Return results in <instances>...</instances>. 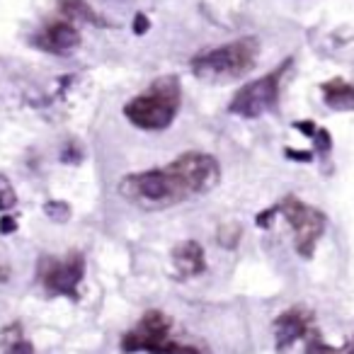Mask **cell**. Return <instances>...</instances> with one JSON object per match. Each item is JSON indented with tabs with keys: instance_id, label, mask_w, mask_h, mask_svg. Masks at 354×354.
I'll return each instance as SVG.
<instances>
[{
	"instance_id": "obj_1",
	"label": "cell",
	"mask_w": 354,
	"mask_h": 354,
	"mask_svg": "<svg viewBox=\"0 0 354 354\" xmlns=\"http://www.w3.org/2000/svg\"><path fill=\"white\" fill-rule=\"evenodd\" d=\"M219 182V160L201 151H187L165 168L124 175L117 190L129 204L144 211H160L206 195Z\"/></svg>"
},
{
	"instance_id": "obj_2",
	"label": "cell",
	"mask_w": 354,
	"mask_h": 354,
	"mask_svg": "<svg viewBox=\"0 0 354 354\" xmlns=\"http://www.w3.org/2000/svg\"><path fill=\"white\" fill-rule=\"evenodd\" d=\"M260 39L255 36H243V39L228 41L221 47L199 52L190 61V68L197 80L209 82V85H221L238 78L247 76L255 68L257 56H260Z\"/></svg>"
},
{
	"instance_id": "obj_3",
	"label": "cell",
	"mask_w": 354,
	"mask_h": 354,
	"mask_svg": "<svg viewBox=\"0 0 354 354\" xmlns=\"http://www.w3.org/2000/svg\"><path fill=\"white\" fill-rule=\"evenodd\" d=\"M182 107V87L175 76L155 78L141 95L124 104V117L144 131H163L175 122Z\"/></svg>"
},
{
	"instance_id": "obj_4",
	"label": "cell",
	"mask_w": 354,
	"mask_h": 354,
	"mask_svg": "<svg viewBox=\"0 0 354 354\" xmlns=\"http://www.w3.org/2000/svg\"><path fill=\"white\" fill-rule=\"evenodd\" d=\"M277 214L284 216L289 226L294 231V247L301 257H311L318 245L320 236L325 231V214L316 206H308L306 201L296 199V197H284L277 206Z\"/></svg>"
},
{
	"instance_id": "obj_5",
	"label": "cell",
	"mask_w": 354,
	"mask_h": 354,
	"mask_svg": "<svg viewBox=\"0 0 354 354\" xmlns=\"http://www.w3.org/2000/svg\"><path fill=\"white\" fill-rule=\"evenodd\" d=\"M289 66H291V58H287L282 66L274 68V71L267 73V76H262V78H257V80L243 85L241 90L233 95L228 109L243 119H257V117H262V114H267L269 109H274L279 102L282 76L289 71Z\"/></svg>"
},
{
	"instance_id": "obj_6",
	"label": "cell",
	"mask_w": 354,
	"mask_h": 354,
	"mask_svg": "<svg viewBox=\"0 0 354 354\" xmlns=\"http://www.w3.org/2000/svg\"><path fill=\"white\" fill-rule=\"evenodd\" d=\"M170 342V318L158 311L151 308L141 316V320L122 335V347L124 354H136V352H148V354H163L165 344Z\"/></svg>"
},
{
	"instance_id": "obj_7",
	"label": "cell",
	"mask_w": 354,
	"mask_h": 354,
	"mask_svg": "<svg viewBox=\"0 0 354 354\" xmlns=\"http://www.w3.org/2000/svg\"><path fill=\"white\" fill-rule=\"evenodd\" d=\"M41 284L44 289L56 296H78V284L85 277V257L78 250H73L63 260H54V257H44L41 260Z\"/></svg>"
},
{
	"instance_id": "obj_8",
	"label": "cell",
	"mask_w": 354,
	"mask_h": 354,
	"mask_svg": "<svg viewBox=\"0 0 354 354\" xmlns=\"http://www.w3.org/2000/svg\"><path fill=\"white\" fill-rule=\"evenodd\" d=\"M316 316L313 311H308L303 306L287 308L282 316L274 318V347L279 352H287L291 344H296L298 340H306V335L316 328L313 325Z\"/></svg>"
},
{
	"instance_id": "obj_9",
	"label": "cell",
	"mask_w": 354,
	"mask_h": 354,
	"mask_svg": "<svg viewBox=\"0 0 354 354\" xmlns=\"http://www.w3.org/2000/svg\"><path fill=\"white\" fill-rule=\"evenodd\" d=\"M80 32L78 27H73L71 22H52V25L44 27L39 36L34 39V44L44 52H52V54H68L73 49L80 47Z\"/></svg>"
},
{
	"instance_id": "obj_10",
	"label": "cell",
	"mask_w": 354,
	"mask_h": 354,
	"mask_svg": "<svg viewBox=\"0 0 354 354\" xmlns=\"http://www.w3.org/2000/svg\"><path fill=\"white\" fill-rule=\"evenodd\" d=\"M173 267L182 279L199 277V274L206 269L204 247H201L197 241L177 243V245L173 247Z\"/></svg>"
},
{
	"instance_id": "obj_11",
	"label": "cell",
	"mask_w": 354,
	"mask_h": 354,
	"mask_svg": "<svg viewBox=\"0 0 354 354\" xmlns=\"http://www.w3.org/2000/svg\"><path fill=\"white\" fill-rule=\"evenodd\" d=\"M323 100L330 109L338 112H354V85L342 78H333V80L320 85Z\"/></svg>"
},
{
	"instance_id": "obj_12",
	"label": "cell",
	"mask_w": 354,
	"mask_h": 354,
	"mask_svg": "<svg viewBox=\"0 0 354 354\" xmlns=\"http://www.w3.org/2000/svg\"><path fill=\"white\" fill-rule=\"evenodd\" d=\"M58 10L73 22H85V25H95V27H107V22L87 5L85 0H58Z\"/></svg>"
},
{
	"instance_id": "obj_13",
	"label": "cell",
	"mask_w": 354,
	"mask_h": 354,
	"mask_svg": "<svg viewBox=\"0 0 354 354\" xmlns=\"http://www.w3.org/2000/svg\"><path fill=\"white\" fill-rule=\"evenodd\" d=\"M306 354H347V347L344 349L333 347V344H328L320 338L318 328H313L306 335Z\"/></svg>"
},
{
	"instance_id": "obj_14",
	"label": "cell",
	"mask_w": 354,
	"mask_h": 354,
	"mask_svg": "<svg viewBox=\"0 0 354 354\" xmlns=\"http://www.w3.org/2000/svg\"><path fill=\"white\" fill-rule=\"evenodd\" d=\"M17 204V192L12 182L0 173V211H10Z\"/></svg>"
},
{
	"instance_id": "obj_15",
	"label": "cell",
	"mask_w": 354,
	"mask_h": 354,
	"mask_svg": "<svg viewBox=\"0 0 354 354\" xmlns=\"http://www.w3.org/2000/svg\"><path fill=\"white\" fill-rule=\"evenodd\" d=\"M44 214L49 216L52 221H56V223H66L68 219H71V206L66 204V201H47L44 204Z\"/></svg>"
},
{
	"instance_id": "obj_16",
	"label": "cell",
	"mask_w": 354,
	"mask_h": 354,
	"mask_svg": "<svg viewBox=\"0 0 354 354\" xmlns=\"http://www.w3.org/2000/svg\"><path fill=\"white\" fill-rule=\"evenodd\" d=\"M163 354H209V349H201V347H197V344H182V342L170 340V342L165 344Z\"/></svg>"
},
{
	"instance_id": "obj_17",
	"label": "cell",
	"mask_w": 354,
	"mask_h": 354,
	"mask_svg": "<svg viewBox=\"0 0 354 354\" xmlns=\"http://www.w3.org/2000/svg\"><path fill=\"white\" fill-rule=\"evenodd\" d=\"M313 141H316V148H318V153H328L330 146H333V141H330V134L325 131V129H318V131H316Z\"/></svg>"
},
{
	"instance_id": "obj_18",
	"label": "cell",
	"mask_w": 354,
	"mask_h": 354,
	"mask_svg": "<svg viewBox=\"0 0 354 354\" xmlns=\"http://www.w3.org/2000/svg\"><path fill=\"white\" fill-rule=\"evenodd\" d=\"M5 354H34V347H32V342H27V340H20V342L10 344V347L5 349Z\"/></svg>"
},
{
	"instance_id": "obj_19",
	"label": "cell",
	"mask_w": 354,
	"mask_h": 354,
	"mask_svg": "<svg viewBox=\"0 0 354 354\" xmlns=\"http://www.w3.org/2000/svg\"><path fill=\"white\" fill-rule=\"evenodd\" d=\"M17 231V221L12 219V216H0V233L3 236H10V233H15Z\"/></svg>"
},
{
	"instance_id": "obj_20",
	"label": "cell",
	"mask_w": 354,
	"mask_h": 354,
	"mask_svg": "<svg viewBox=\"0 0 354 354\" xmlns=\"http://www.w3.org/2000/svg\"><path fill=\"white\" fill-rule=\"evenodd\" d=\"M277 216V211H274V206L272 209H267V211H262V214H257V219H255V223L260 228H269L272 226V219Z\"/></svg>"
},
{
	"instance_id": "obj_21",
	"label": "cell",
	"mask_w": 354,
	"mask_h": 354,
	"mask_svg": "<svg viewBox=\"0 0 354 354\" xmlns=\"http://www.w3.org/2000/svg\"><path fill=\"white\" fill-rule=\"evenodd\" d=\"M80 158H82V153H80V148H76V146H68L66 151L61 153V160L63 163H80Z\"/></svg>"
},
{
	"instance_id": "obj_22",
	"label": "cell",
	"mask_w": 354,
	"mask_h": 354,
	"mask_svg": "<svg viewBox=\"0 0 354 354\" xmlns=\"http://www.w3.org/2000/svg\"><path fill=\"white\" fill-rule=\"evenodd\" d=\"M148 27H151L148 17H146L144 12H136V17H134V34H146V32H148Z\"/></svg>"
},
{
	"instance_id": "obj_23",
	"label": "cell",
	"mask_w": 354,
	"mask_h": 354,
	"mask_svg": "<svg viewBox=\"0 0 354 354\" xmlns=\"http://www.w3.org/2000/svg\"><path fill=\"white\" fill-rule=\"evenodd\" d=\"M287 158L301 160V163H311V160H313V153H311V151H294V148H287Z\"/></svg>"
},
{
	"instance_id": "obj_24",
	"label": "cell",
	"mask_w": 354,
	"mask_h": 354,
	"mask_svg": "<svg viewBox=\"0 0 354 354\" xmlns=\"http://www.w3.org/2000/svg\"><path fill=\"white\" fill-rule=\"evenodd\" d=\"M294 129H298V131H301V134L311 136V139H313V136H316V131H318V126H316L313 122H296V124H294Z\"/></svg>"
},
{
	"instance_id": "obj_25",
	"label": "cell",
	"mask_w": 354,
	"mask_h": 354,
	"mask_svg": "<svg viewBox=\"0 0 354 354\" xmlns=\"http://www.w3.org/2000/svg\"><path fill=\"white\" fill-rule=\"evenodd\" d=\"M8 279H10V265L0 257V282H8Z\"/></svg>"
},
{
	"instance_id": "obj_26",
	"label": "cell",
	"mask_w": 354,
	"mask_h": 354,
	"mask_svg": "<svg viewBox=\"0 0 354 354\" xmlns=\"http://www.w3.org/2000/svg\"><path fill=\"white\" fill-rule=\"evenodd\" d=\"M347 354H354V340H352V344L347 347Z\"/></svg>"
}]
</instances>
